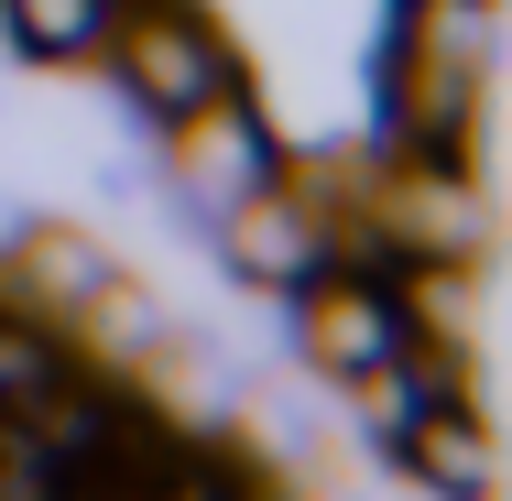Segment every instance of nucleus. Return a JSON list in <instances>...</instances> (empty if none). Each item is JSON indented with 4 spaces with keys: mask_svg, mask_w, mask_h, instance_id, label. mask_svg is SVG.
<instances>
[{
    "mask_svg": "<svg viewBox=\"0 0 512 501\" xmlns=\"http://www.w3.org/2000/svg\"><path fill=\"white\" fill-rule=\"evenodd\" d=\"M99 55H109V77H120L131 99L153 109L164 131H175L186 109L229 99V88H251V77H240V44L207 22L197 0H131V11L109 22V44H99Z\"/></svg>",
    "mask_w": 512,
    "mask_h": 501,
    "instance_id": "obj_1",
    "label": "nucleus"
},
{
    "mask_svg": "<svg viewBox=\"0 0 512 501\" xmlns=\"http://www.w3.org/2000/svg\"><path fill=\"white\" fill-rule=\"evenodd\" d=\"M382 120H393V164H469V131H480V55H447V44H425V33H393Z\"/></svg>",
    "mask_w": 512,
    "mask_h": 501,
    "instance_id": "obj_2",
    "label": "nucleus"
},
{
    "mask_svg": "<svg viewBox=\"0 0 512 501\" xmlns=\"http://www.w3.org/2000/svg\"><path fill=\"white\" fill-rule=\"evenodd\" d=\"M218 262H229L240 284H262V295H295L306 273H327V218H316V197L295 175L229 197L218 207Z\"/></svg>",
    "mask_w": 512,
    "mask_h": 501,
    "instance_id": "obj_3",
    "label": "nucleus"
},
{
    "mask_svg": "<svg viewBox=\"0 0 512 501\" xmlns=\"http://www.w3.org/2000/svg\"><path fill=\"white\" fill-rule=\"evenodd\" d=\"M306 316H295V338H306V360L327 382H360V371H382L393 349H404V305H393V273H349V262H327L295 284Z\"/></svg>",
    "mask_w": 512,
    "mask_h": 501,
    "instance_id": "obj_4",
    "label": "nucleus"
},
{
    "mask_svg": "<svg viewBox=\"0 0 512 501\" xmlns=\"http://www.w3.org/2000/svg\"><path fill=\"white\" fill-rule=\"evenodd\" d=\"M175 175H186V197L218 218L229 197H251V186H273L284 175V142L262 131V109H251V88H229V99H207L175 120Z\"/></svg>",
    "mask_w": 512,
    "mask_h": 501,
    "instance_id": "obj_5",
    "label": "nucleus"
},
{
    "mask_svg": "<svg viewBox=\"0 0 512 501\" xmlns=\"http://www.w3.org/2000/svg\"><path fill=\"white\" fill-rule=\"evenodd\" d=\"M404 469L425 491H491L502 458H491V436H480V403H425L404 425Z\"/></svg>",
    "mask_w": 512,
    "mask_h": 501,
    "instance_id": "obj_6",
    "label": "nucleus"
},
{
    "mask_svg": "<svg viewBox=\"0 0 512 501\" xmlns=\"http://www.w3.org/2000/svg\"><path fill=\"white\" fill-rule=\"evenodd\" d=\"M120 22V0H0V44L33 66H88Z\"/></svg>",
    "mask_w": 512,
    "mask_h": 501,
    "instance_id": "obj_7",
    "label": "nucleus"
},
{
    "mask_svg": "<svg viewBox=\"0 0 512 501\" xmlns=\"http://www.w3.org/2000/svg\"><path fill=\"white\" fill-rule=\"evenodd\" d=\"M11 240H22V207H0V262H11Z\"/></svg>",
    "mask_w": 512,
    "mask_h": 501,
    "instance_id": "obj_8",
    "label": "nucleus"
}]
</instances>
